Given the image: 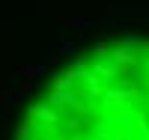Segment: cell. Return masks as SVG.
<instances>
[{
    "label": "cell",
    "mask_w": 149,
    "mask_h": 140,
    "mask_svg": "<svg viewBox=\"0 0 149 140\" xmlns=\"http://www.w3.org/2000/svg\"><path fill=\"white\" fill-rule=\"evenodd\" d=\"M42 66H24V75H27V81H33V75H39Z\"/></svg>",
    "instance_id": "6da1fadb"
}]
</instances>
